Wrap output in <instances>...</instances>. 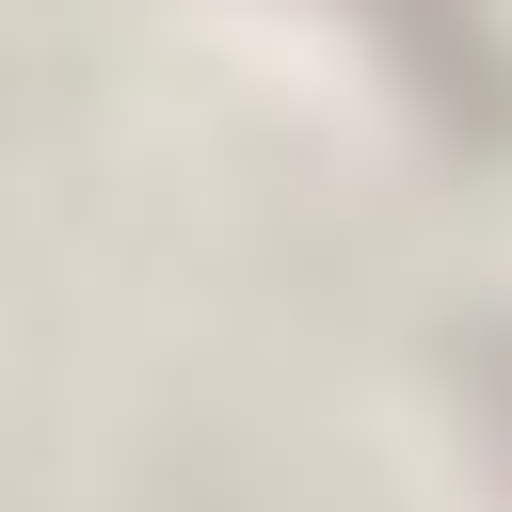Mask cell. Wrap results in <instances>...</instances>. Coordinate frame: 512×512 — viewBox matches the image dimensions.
Masks as SVG:
<instances>
[{
  "label": "cell",
  "instance_id": "6da1fadb",
  "mask_svg": "<svg viewBox=\"0 0 512 512\" xmlns=\"http://www.w3.org/2000/svg\"><path fill=\"white\" fill-rule=\"evenodd\" d=\"M368 16L400 32V64H416V96H432L448 128H480V144L512 128V64H496V32H480L464 0H368Z\"/></svg>",
  "mask_w": 512,
  "mask_h": 512
}]
</instances>
